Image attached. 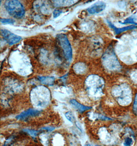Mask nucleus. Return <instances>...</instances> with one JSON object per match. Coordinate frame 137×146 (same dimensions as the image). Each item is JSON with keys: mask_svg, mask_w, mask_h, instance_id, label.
<instances>
[{"mask_svg": "<svg viewBox=\"0 0 137 146\" xmlns=\"http://www.w3.org/2000/svg\"><path fill=\"white\" fill-rule=\"evenodd\" d=\"M74 69L78 73H83L86 70V67L82 63L76 64L74 67Z\"/></svg>", "mask_w": 137, "mask_h": 146, "instance_id": "2eb2a0df", "label": "nucleus"}, {"mask_svg": "<svg viewBox=\"0 0 137 146\" xmlns=\"http://www.w3.org/2000/svg\"><path fill=\"white\" fill-rule=\"evenodd\" d=\"M106 7L105 3L102 2L96 3L94 5H92L90 7L87 8L88 13L93 15L96 13H99L105 9Z\"/></svg>", "mask_w": 137, "mask_h": 146, "instance_id": "9d476101", "label": "nucleus"}, {"mask_svg": "<svg viewBox=\"0 0 137 146\" xmlns=\"http://www.w3.org/2000/svg\"><path fill=\"white\" fill-rule=\"evenodd\" d=\"M133 23V24H135V22H134V21H133V19L132 20H131V19H128V20H126L125 21L124 23Z\"/></svg>", "mask_w": 137, "mask_h": 146, "instance_id": "5701e85b", "label": "nucleus"}, {"mask_svg": "<svg viewBox=\"0 0 137 146\" xmlns=\"http://www.w3.org/2000/svg\"><path fill=\"white\" fill-rule=\"evenodd\" d=\"M1 22L3 24H12L15 22V21L13 19H1Z\"/></svg>", "mask_w": 137, "mask_h": 146, "instance_id": "f3484780", "label": "nucleus"}, {"mask_svg": "<svg viewBox=\"0 0 137 146\" xmlns=\"http://www.w3.org/2000/svg\"><path fill=\"white\" fill-rule=\"evenodd\" d=\"M132 139H130V137H127V138L125 139V140L124 145L125 146H130L132 145Z\"/></svg>", "mask_w": 137, "mask_h": 146, "instance_id": "412c9836", "label": "nucleus"}, {"mask_svg": "<svg viewBox=\"0 0 137 146\" xmlns=\"http://www.w3.org/2000/svg\"><path fill=\"white\" fill-rule=\"evenodd\" d=\"M112 94L121 106H127L132 103V91L130 86L126 84L115 86L112 90Z\"/></svg>", "mask_w": 137, "mask_h": 146, "instance_id": "20e7f679", "label": "nucleus"}, {"mask_svg": "<svg viewBox=\"0 0 137 146\" xmlns=\"http://www.w3.org/2000/svg\"><path fill=\"white\" fill-rule=\"evenodd\" d=\"M41 113V111L37 109H29L27 110L23 111L22 113L16 116V118L19 120H25L31 117H35L39 115Z\"/></svg>", "mask_w": 137, "mask_h": 146, "instance_id": "1a4fd4ad", "label": "nucleus"}, {"mask_svg": "<svg viewBox=\"0 0 137 146\" xmlns=\"http://www.w3.org/2000/svg\"><path fill=\"white\" fill-rule=\"evenodd\" d=\"M70 103L80 113H83L85 111L89 110L91 108V107H90L84 106V105H82L75 100H71L70 101Z\"/></svg>", "mask_w": 137, "mask_h": 146, "instance_id": "9b49d317", "label": "nucleus"}, {"mask_svg": "<svg viewBox=\"0 0 137 146\" xmlns=\"http://www.w3.org/2000/svg\"><path fill=\"white\" fill-rule=\"evenodd\" d=\"M65 117L71 123H74L75 121H76L75 117H74V114L71 112V111L67 112L65 113Z\"/></svg>", "mask_w": 137, "mask_h": 146, "instance_id": "dca6fc26", "label": "nucleus"}, {"mask_svg": "<svg viewBox=\"0 0 137 146\" xmlns=\"http://www.w3.org/2000/svg\"><path fill=\"white\" fill-rule=\"evenodd\" d=\"M107 22L108 23V25H109V26L112 29H114L116 35H119V34H120V33L125 32V31H128V30H132V29H134L136 28L135 26H134L132 25L125 27H123V28H118L116 27H115L110 22L107 21Z\"/></svg>", "mask_w": 137, "mask_h": 146, "instance_id": "f8f14e48", "label": "nucleus"}, {"mask_svg": "<svg viewBox=\"0 0 137 146\" xmlns=\"http://www.w3.org/2000/svg\"><path fill=\"white\" fill-rule=\"evenodd\" d=\"M53 5L56 7H66L74 4L77 1H53Z\"/></svg>", "mask_w": 137, "mask_h": 146, "instance_id": "ddd939ff", "label": "nucleus"}, {"mask_svg": "<svg viewBox=\"0 0 137 146\" xmlns=\"http://www.w3.org/2000/svg\"><path fill=\"white\" fill-rule=\"evenodd\" d=\"M5 9L8 13L17 19L23 18L25 15V9L22 4L19 1L8 0L4 4Z\"/></svg>", "mask_w": 137, "mask_h": 146, "instance_id": "423d86ee", "label": "nucleus"}, {"mask_svg": "<svg viewBox=\"0 0 137 146\" xmlns=\"http://www.w3.org/2000/svg\"><path fill=\"white\" fill-rule=\"evenodd\" d=\"M102 63L105 68L111 71H118L121 69V66L112 49H107L104 53L102 57Z\"/></svg>", "mask_w": 137, "mask_h": 146, "instance_id": "39448f33", "label": "nucleus"}, {"mask_svg": "<svg viewBox=\"0 0 137 146\" xmlns=\"http://www.w3.org/2000/svg\"><path fill=\"white\" fill-rule=\"evenodd\" d=\"M38 78L41 83L49 86H53L55 80L53 76H38Z\"/></svg>", "mask_w": 137, "mask_h": 146, "instance_id": "4468645a", "label": "nucleus"}, {"mask_svg": "<svg viewBox=\"0 0 137 146\" xmlns=\"http://www.w3.org/2000/svg\"><path fill=\"white\" fill-rule=\"evenodd\" d=\"M31 102L33 106L39 108H45L51 102L50 91L43 86L33 88L31 92Z\"/></svg>", "mask_w": 137, "mask_h": 146, "instance_id": "f03ea898", "label": "nucleus"}, {"mask_svg": "<svg viewBox=\"0 0 137 146\" xmlns=\"http://www.w3.org/2000/svg\"><path fill=\"white\" fill-rule=\"evenodd\" d=\"M130 77L134 82L137 84V70L134 71L130 73Z\"/></svg>", "mask_w": 137, "mask_h": 146, "instance_id": "6ab92c4d", "label": "nucleus"}, {"mask_svg": "<svg viewBox=\"0 0 137 146\" xmlns=\"http://www.w3.org/2000/svg\"><path fill=\"white\" fill-rule=\"evenodd\" d=\"M133 109L134 111L137 114V94L135 96L134 103V106H133Z\"/></svg>", "mask_w": 137, "mask_h": 146, "instance_id": "4be33fe9", "label": "nucleus"}, {"mask_svg": "<svg viewBox=\"0 0 137 146\" xmlns=\"http://www.w3.org/2000/svg\"><path fill=\"white\" fill-rule=\"evenodd\" d=\"M24 131H25L26 132H27V133L29 134L31 136H33V137H35L37 136L39 132L38 131H36V130H30V129H25Z\"/></svg>", "mask_w": 137, "mask_h": 146, "instance_id": "a211bd4d", "label": "nucleus"}, {"mask_svg": "<svg viewBox=\"0 0 137 146\" xmlns=\"http://www.w3.org/2000/svg\"><path fill=\"white\" fill-rule=\"evenodd\" d=\"M62 13H63V11H62V10L57 9H55V10L53 11V18H57V17L60 15V14H61Z\"/></svg>", "mask_w": 137, "mask_h": 146, "instance_id": "aec40b11", "label": "nucleus"}, {"mask_svg": "<svg viewBox=\"0 0 137 146\" xmlns=\"http://www.w3.org/2000/svg\"><path fill=\"white\" fill-rule=\"evenodd\" d=\"M117 47L120 58L127 65L137 62V31L124 36Z\"/></svg>", "mask_w": 137, "mask_h": 146, "instance_id": "f257e3e1", "label": "nucleus"}, {"mask_svg": "<svg viewBox=\"0 0 137 146\" xmlns=\"http://www.w3.org/2000/svg\"><path fill=\"white\" fill-rule=\"evenodd\" d=\"M104 85L103 79L96 75L89 76L85 81L87 92L89 96L95 99L102 96Z\"/></svg>", "mask_w": 137, "mask_h": 146, "instance_id": "7ed1b4c3", "label": "nucleus"}, {"mask_svg": "<svg viewBox=\"0 0 137 146\" xmlns=\"http://www.w3.org/2000/svg\"><path fill=\"white\" fill-rule=\"evenodd\" d=\"M57 38L63 51L64 56L67 60L70 62L72 57V51L68 38L64 34L58 35Z\"/></svg>", "mask_w": 137, "mask_h": 146, "instance_id": "0eeeda50", "label": "nucleus"}, {"mask_svg": "<svg viewBox=\"0 0 137 146\" xmlns=\"http://www.w3.org/2000/svg\"><path fill=\"white\" fill-rule=\"evenodd\" d=\"M85 146H97V145H94V144H91V143H90L89 142H87L86 143V144L85 145Z\"/></svg>", "mask_w": 137, "mask_h": 146, "instance_id": "b1692460", "label": "nucleus"}, {"mask_svg": "<svg viewBox=\"0 0 137 146\" xmlns=\"http://www.w3.org/2000/svg\"><path fill=\"white\" fill-rule=\"evenodd\" d=\"M1 33L3 37L10 45L19 43L22 39V38L20 36L16 35L5 29H2L1 30Z\"/></svg>", "mask_w": 137, "mask_h": 146, "instance_id": "6e6552de", "label": "nucleus"}]
</instances>
